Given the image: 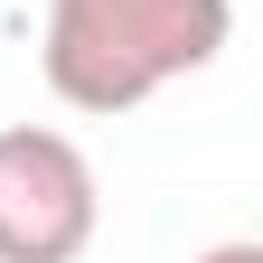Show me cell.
Here are the masks:
<instances>
[{"label": "cell", "instance_id": "cell-3", "mask_svg": "<svg viewBox=\"0 0 263 263\" xmlns=\"http://www.w3.org/2000/svg\"><path fill=\"white\" fill-rule=\"evenodd\" d=\"M197 263H263V245H254V235H235V245H207Z\"/></svg>", "mask_w": 263, "mask_h": 263}, {"label": "cell", "instance_id": "cell-2", "mask_svg": "<svg viewBox=\"0 0 263 263\" xmlns=\"http://www.w3.org/2000/svg\"><path fill=\"white\" fill-rule=\"evenodd\" d=\"M104 226L94 160L47 122H0V263H76Z\"/></svg>", "mask_w": 263, "mask_h": 263}, {"label": "cell", "instance_id": "cell-1", "mask_svg": "<svg viewBox=\"0 0 263 263\" xmlns=\"http://www.w3.org/2000/svg\"><path fill=\"white\" fill-rule=\"evenodd\" d=\"M235 38V0H47V94L76 113H132L160 85L216 66Z\"/></svg>", "mask_w": 263, "mask_h": 263}]
</instances>
